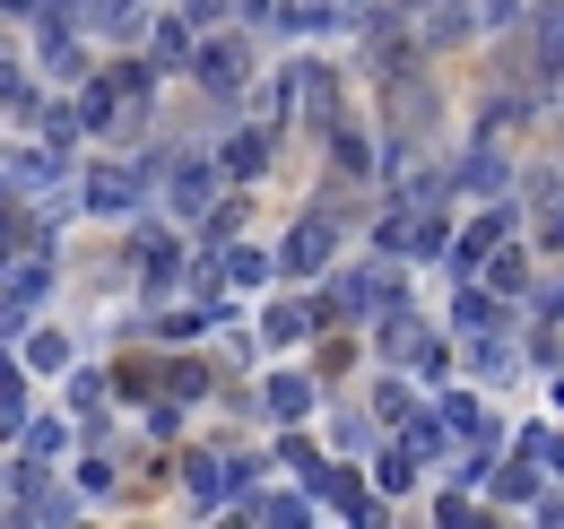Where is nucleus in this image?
I'll use <instances>...</instances> for the list:
<instances>
[{"label":"nucleus","mask_w":564,"mask_h":529,"mask_svg":"<svg viewBox=\"0 0 564 529\" xmlns=\"http://www.w3.org/2000/svg\"><path fill=\"white\" fill-rule=\"evenodd\" d=\"M200 78H209L217 96H235V87H243V78H252V53H243V44H217L209 62H200Z\"/></svg>","instance_id":"obj_1"},{"label":"nucleus","mask_w":564,"mask_h":529,"mask_svg":"<svg viewBox=\"0 0 564 529\" xmlns=\"http://www.w3.org/2000/svg\"><path fill=\"white\" fill-rule=\"evenodd\" d=\"M530 35H539V69H564V9H539Z\"/></svg>","instance_id":"obj_2"},{"label":"nucleus","mask_w":564,"mask_h":529,"mask_svg":"<svg viewBox=\"0 0 564 529\" xmlns=\"http://www.w3.org/2000/svg\"><path fill=\"white\" fill-rule=\"evenodd\" d=\"M87 199H96V208H131V199H140V183L105 165V174H87Z\"/></svg>","instance_id":"obj_3"},{"label":"nucleus","mask_w":564,"mask_h":529,"mask_svg":"<svg viewBox=\"0 0 564 529\" xmlns=\"http://www.w3.org/2000/svg\"><path fill=\"white\" fill-rule=\"evenodd\" d=\"M174 62H192V26H183V18L156 26V69H174Z\"/></svg>","instance_id":"obj_4"},{"label":"nucleus","mask_w":564,"mask_h":529,"mask_svg":"<svg viewBox=\"0 0 564 529\" xmlns=\"http://www.w3.org/2000/svg\"><path fill=\"white\" fill-rule=\"evenodd\" d=\"M322 252H330V226H304V235L286 244V269H322Z\"/></svg>","instance_id":"obj_5"},{"label":"nucleus","mask_w":564,"mask_h":529,"mask_svg":"<svg viewBox=\"0 0 564 529\" xmlns=\"http://www.w3.org/2000/svg\"><path fill=\"white\" fill-rule=\"evenodd\" d=\"M0 87H18V69H9V44H0Z\"/></svg>","instance_id":"obj_6"},{"label":"nucleus","mask_w":564,"mask_h":529,"mask_svg":"<svg viewBox=\"0 0 564 529\" xmlns=\"http://www.w3.org/2000/svg\"><path fill=\"white\" fill-rule=\"evenodd\" d=\"M0 9H26V0H0Z\"/></svg>","instance_id":"obj_7"}]
</instances>
